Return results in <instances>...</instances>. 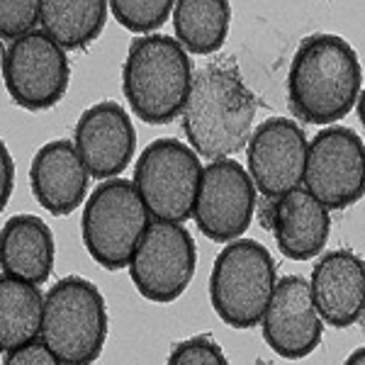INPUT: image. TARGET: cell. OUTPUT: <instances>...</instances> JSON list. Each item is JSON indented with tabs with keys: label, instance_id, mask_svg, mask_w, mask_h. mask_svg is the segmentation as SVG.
<instances>
[{
	"label": "cell",
	"instance_id": "cell-1",
	"mask_svg": "<svg viewBox=\"0 0 365 365\" xmlns=\"http://www.w3.org/2000/svg\"><path fill=\"white\" fill-rule=\"evenodd\" d=\"M256 108V98L237 71L222 63L202 66L182 108V132L190 149L210 163L244 151L253 134Z\"/></svg>",
	"mask_w": 365,
	"mask_h": 365
},
{
	"label": "cell",
	"instance_id": "cell-2",
	"mask_svg": "<svg viewBox=\"0 0 365 365\" xmlns=\"http://www.w3.org/2000/svg\"><path fill=\"white\" fill-rule=\"evenodd\" d=\"M363 71L353 46L339 34H312L299 44L287 73V100L307 125H331L361 98Z\"/></svg>",
	"mask_w": 365,
	"mask_h": 365
},
{
	"label": "cell",
	"instance_id": "cell-3",
	"mask_svg": "<svg viewBox=\"0 0 365 365\" xmlns=\"http://www.w3.org/2000/svg\"><path fill=\"white\" fill-rule=\"evenodd\" d=\"M192 78V61L178 39L146 34L129 44L122 91L132 113L146 125H168L182 115Z\"/></svg>",
	"mask_w": 365,
	"mask_h": 365
},
{
	"label": "cell",
	"instance_id": "cell-4",
	"mask_svg": "<svg viewBox=\"0 0 365 365\" xmlns=\"http://www.w3.org/2000/svg\"><path fill=\"white\" fill-rule=\"evenodd\" d=\"M275 261L256 239H237L215 258L210 273V302L217 317L234 329L263 322L275 292Z\"/></svg>",
	"mask_w": 365,
	"mask_h": 365
},
{
	"label": "cell",
	"instance_id": "cell-5",
	"mask_svg": "<svg viewBox=\"0 0 365 365\" xmlns=\"http://www.w3.org/2000/svg\"><path fill=\"white\" fill-rule=\"evenodd\" d=\"M108 339L105 297L91 280L66 275L44 299L42 341L63 365H93Z\"/></svg>",
	"mask_w": 365,
	"mask_h": 365
},
{
	"label": "cell",
	"instance_id": "cell-6",
	"mask_svg": "<svg viewBox=\"0 0 365 365\" xmlns=\"http://www.w3.org/2000/svg\"><path fill=\"white\" fill-rule=\"evenodd\" d=\"M151 225V215L137 185L127 178L105 180L86 200L81 217L86 251L105 270L129 268L141 237Z\"/></svg>",
	"mask_w": 365,
	"mask_h": 365
},
{
	"label": "cell",
	"instance_id": "cell-7",
	"mask_svg": "<svg viewBox=\"0 0 365 365\" xmlns=\"http://www.w3.org/2000/svg\"><path fill=\"white\" fill-rule=\"evenodd\" d=\"M202 170L190 146L163 137L141 151L134 166V185L151 217L182 225L195 215Z\"/></svg>",
	"mask_w": 365,
	"mask_h": 365
},
{
	"label": "cell",
	"instance_id": "cell-8",
	"mask_svg": "<svg viewBox=\"0 0 365 365\" xmlns=\"http://www.w3.org/2000/svg\"><path fill=\"white\" fill-rule=\"evenodd\" d=\"M195 268L197 246L190 232L175 222L156 220L129 261V278L141 297L151 302H173L190 287Z\"/></svg>",
	"mask_w": 365,
	"mask_h": 365
},
{
	"label": "cell",
	"instance_id": "cell-9",
	"mask_svg": "<svg viewBox=\"0 0 365 365\" xmlns=\"http://www.w3.org/2000/svg\"><path fill=\"white\" fill-rule=\"evenodd\" d=\"M3 81L15 105L42 113L63 98L71 81L66 51L42 29L8 44L3 51Z\"/></svg>",
	"mask_w": 365,
	"mask_h": 365
},
{
	"label": "cell",
	"instance_id": "cell-10",
	"mask_svg": "<svg viewBox=\"0 0 365 365\" xmlns=\"http://www.w3.org/2000/svg\"><path fill=\"white\" fill-rule=\"evenodd\" d=\"M304 185L327 210H346L365 195V141L349 127H327L309 141Z\"/></svg>",
	"mask_w": 365,
	"mask_h": 365
},
{
	"label": "cell",
	"instance_id": "cell-11",
	"mask_svg": "<svg viewBox=\"0 0 365 365\" xmlns=\"http://www.w3.org/2000/svg\"><path fill=\"white\" fill-rule=\"evenodd\" d=\"M256 192L251 173L239 161H212L202 170L192 220L210 241L232 244L253 222Z\"/></svg>",
	"mask_w": 365,
	"mask_h": 365
},
{
	"label": "cell",
	"instance_id": "cell-12",
	"mask_svg": "<svg viewBox=\"0 0 365 365\" xmlns=\"http://www.w3.org/2000/svg\"><path fill=\"white\" fill-rule=\"evenodd\" d=\"M249 173L256 190L266 200H280L304 182L307 168V134L287 117L261 122L249 141Z\"/></svg>",
	"mask_w": 365,
	"mask_h": 365
},
{
	"label": "cell",
	"instance_id": "cell-13",
	"mask_svg": "<svg viewBox=\"0 0 365 365\" xmlns=\"http://www.w3.org/2000/svg\"><path fill=\"white\" fill-rule=\"evenodd\" d=\"M261 324L266 344L287 361L307 358L322 344L324 322L314 307L309 282L302 275L278 280Z\"/></svg>",
	"mask_w": 365,
	"mask_h": 365
},
{
	"label": "cell",
	"instance_id": "cell-14",
	"mask_svg": "<svg viewBox=\"0 0 365 365\" xmlns=\"http://www.w3.org/2000/svg\"><path fill=\"white\" fill-rule=\"evenodd\" d=\"M73 144L91 178L105 182L117 178L132 163L137 151V129L122 105L103 100L78 117Z\"/></svg>",
	"mask_w": 365,
	"mask_h": 365
},
{
	"label": "cell",
	"instance_id": "cell-15",
	"mask_svg": "<svg viewBox=\"0 0 365 365\" xmlns=\"http://www.w3.org/2000/svg\"><path fill=\"white\" fill-rule=\"evenodd\" d=\"M312 299L322 322L349 329L365 317V261L349 249L324 253L312 268Z\"/></svg>",
	"mask_w": 365,
	"mask_h": 365
},
{
	"label": "cell",
	"instance_id": "cell-16",
	"mask_svg": "<svg viewBox=\"0 0 365 365\" xmlns=\"http://www.w3.org/2000/svg\"><path fill=\"white\" fill-rule=\"evenodd\" d=\"M266 225L275 244L290 261H309L327 249L331 234V215L307 187L287 192L280 200H266Z\"/></svg>",
	"mask_w": 365,
	"mask_h": 365
},
{
	"label": "cell",
	"instance_id": "cell-17",
	"mask_svg": "<svg viewBox=\"0 0 365 365\" xmlns=\"http://www.w3.org/2000/svg\"><path fill=\"white\" fill-rule=\"evenodd\" d=\"M88 173L73 141L56 139L44 144L29 163V187L37 202L54 217H66L86 200Z\"/></svg>",
	"mask_w": 365,
	"mask_h": 365
},
{
	"label": "cell",
	"instance_id": "cell-18",
	"mask_svg": "<svg viewBox=\"0 0 365 365\" xmlns=\"http://www.w3.org/2000/svg\"><path fill=\"white\" fill-rule=\"evenodd\" d=\"M54 258V234L37 215H15L3 225V275L44 285Z\"/></svg>",
	"mask_w": 365,
	"mask_h": 365
},
{
	"label": "cell",
	"instance_id": "cell-19",
	"mask_svg": "<svg viewBox=\"0 0 365 365\" xmlns=\"http://www.w3.org/2000/svg\"><path fill=\"white\" fill-rule=\"evenodd\" d=\"M44 295L39 285L8 278L0 280V349L10 353L15 349L42 339Z\"/></svg>",
	"mask_w": 365,
	"mask_h": 365
},
{
	"label": "cell",
	"instance_id": "cell-20",
	"mask_svg": "<svg viewBox=\"0 0 365 365\" xmlns=\"http://www.w3.org/2000/svg\"><path fill=\"white\" fill-rule=\"evenodd\" d=\"M110 3L103 0H42V32L61 49H86L103 32Z\"/></svg>",
	"mask_w": 365,
	"mask_h": 365
},
{
	"label": "cell",
	"instance_id": "cell-21",
	"mask_svg": "<svg viewBox=\"0 0 365 365\" xmlns=\"http://www.w3.org/2000/svg\"><path fill=\"white\" fill-rule=\"evenodd\" d=\"M232 8L225 0H180L173 8L175 39L190 54L207 56L227 42Z\"/></svg>",
	"mask_w": 365,
	"mask_h": 365
},
{
	"label": "cell",
	"instance_id": "cell-22",
	"mask_svg": "<svg viewBox=\"0 0 365 365\" xmlns=\"http://www.w3.org/2000/svg\"><path fill=\"white\" fill-rule=\"evenodd\" d=\"M175 3L170 0H113L110 13L122 27L134 34H151L166 25Z\"/></svg>",
	"mask_w": 365,
	"mask_h": 365
},
{
	"label": "cell",
	"instance_id": "cell-23",
	"mask_svg": "<svg viewBox=\"0 0 365 365\" xmlns=\"http://www.w3.org/2000/svg\"><path fill=\"white\" fill-rule=\"evenodd\" d=\"M42 22V0H3L0 3V37L5 42H17L37 32Z\"/></svg>",
	"mask_w": 365,
	"mask_h": 365
},
{
	"label": "cell",
	"instance_id": "cell-24",
	"mask_svg": "<svg viewBox=\"0 0 365 365\" xmlns=\"http://www.w3.org/2000/svg\"><path fill=\"white\" fill-rule=\"evenodd\" d=\"M166 365H229L225 351L215 339L192 336L185 339L170 351Z\"/></svg>",
	"mask_w": 365,
	"mask_h": 365
},
{
	"label": "cell",
	"instance_id": "cell-25",
	"mask_svg": "<svg viewBox=\"0 0 365 365\" xmlns=\"http://www.w3.org/2000/svg\"><path fill=\"white\" fill-rule=\"evenodd\" d=\"M3 365H63L56 358V353L44 344L42 339L32 341V344L5 353Z\"/></svg>",
	"mask_w": 365,
	"mask_h": 365
},
{
	"label": "cell",
	"instance_id": "cell-26",
	"mask_svg": "<svg viewBox=\"0 0 365 365\" xmlns=\"http://www.w3.org/2000/svg\"><path fill=\"white\" fill-rule=\"evenodd\" d=\"M13 178H15V161L10 156L8 146H3V207H8L13 195Z\"/></svg>",
	"mask_w": 365,
	"mask_h": 365
},
{
	"label": "cell",
	"instance_id": "cell-27",
	"mask_svg": "<svg viewBox=\"0 0 365 365\" xmlns=\"http://www.w3.org/2000/svg\"><path fill=\"white\" fill-rule=\"evenodd\" d=\"M344 365H365V346H361V349L353 351L351 356L346 358Z\"/></svg>",
	"mask_w": 365,
	"mask_h": 365
},
{
	"label": "cell",
	"instance_id": "cell-28",
	"mask_svg": "<svg viewBox=\"0 0 365 365\" xmlns=\"http://www.w3.org/2000/svg\"><path fill=\"white\" fill-rule=\"evenodd\" d=\"M358 120H361L365 132V91H361V98H358Z\"/></svg>",
	"mask_w": 365,
	"mask_h": 365
},
{
	"label": "cell",
	"instance_id": "cell-29",
	"mask_svg": "<svg viewBox=\"0 0 365 365\" xmlns=\"http://www.w3.org/2000/svg\"><path fill=\"white\" fill-rule=\"evenodd\" d=\"M256 365H275V363L266 361V358H258V361H256Z\"/></svg>",
	"mask_w": 365,
	"mask_h": 365
}]
</instances>
